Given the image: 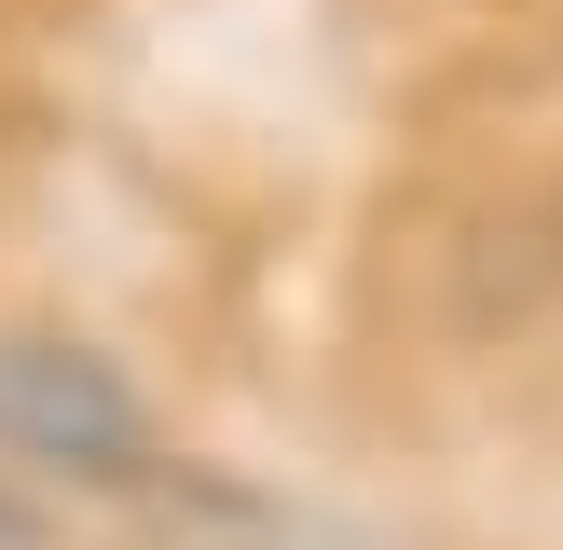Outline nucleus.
<instances>
[{
	"label": "nucleus",
	"instance_id": "f257e3e1",
	"mask_svg": "<svg viewBox=\"0 0 563 550\" xmlns=\"http://www.w3.org/2000/svg\"><path fill=\"white\" fill-rule=\"evenodd\" d=\"M0 440L69 482H152V413L110 358L55 344V330H0Z\"/></svg>",
	"mask_w": 563,
	"mask_h": 550
},
{
	"label": "nucleus",
	"instance_id": "f03ea898",
	"mask_svg": "<svg viewBox=\"0 0 563 550\" xmlns=\"http://www.w3.org/2000/svg\"><path fill=\"white\" fill-rule=\"evenodd\" d=\"M0 550H42V522H27V509H14V495H0Z\"/></svg>",
	"mask_w": 563,
	"mask_h": 550
}]
</instances>
